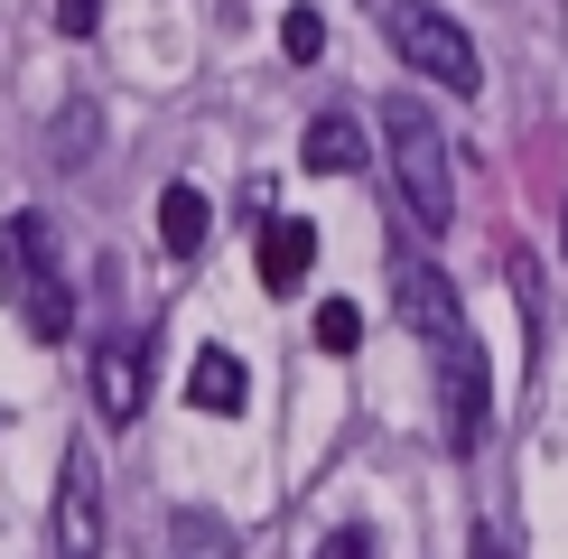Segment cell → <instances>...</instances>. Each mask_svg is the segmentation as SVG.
Wrapping results in <instances>:
<instances>
[{
  "instance_id": "2",
  "label": "cell",
  "mask_w": 568,
  "mask_h": 559,
  "mask_svg": "<svg viewBox=\"0 0 568 559\" xmlns=\"http://www.w3.org/2000/svg\"><path fill=\"white\" fill-rule=\"evenodd\" d=\"M383 140H392V177H400V205H410L419 233H447L457 224V159H447V131L429 103L392 93L383 103Z\"/></svg>"
},
{
  "instance_id": "8",
  "label": "cell",
  "mask_w": 568,
  "mask_h": 559,
  "mask_svg": "<svg viewBox=\"0 0 568 559\" xmlns=\"http://www.w3.org/2000/svg\"><path fill=\"white\" fill-rule=\"evenodd\" d=\"M307 262H317V224H307V215H271L262 224V289L290 298L307 280Z\"/></svg>"
},
{
  "instance_id": "18",
  "label": "cell",
  "mask_w": 568,
  "mask_h": 559,
  "mask_svg": "<svg viewBox=\"0 0 568 559\" xmlns=\"http://www.w3.org/2000/svg\"><path fill=\"white\" fill-rule=\"evenodd\" d=\"M476 559H504V541H494V531H476Z\"/></svg>"
},
{
  "instance_id": "16",
  "label": "cell",
  "mask_w": 568,
  "mask_h": 559,
  "mask_svg": "<svg viewBox=\"0 0 568 559\" xmlns=\"http://www.w3.org/2000/svg\"><path fill=\"white\" fill-rule=\"evenodd\" d=\"M103 29V0H57V38H93Z\"/></svg>"
},
{
  "instance_id": "6",
  "label": "cell",
  "mask_w": 568,
  "mask_h": 559,
  "mask_svg": "<svg viewBox=\"0 0 568 559\" xmlns=\"http://www.w3.org/2000/svg\"><path fill=\"white\" fill-rule=\"evenodd\" d=\"M93 410H103V429H131L140 410H150V336H103L93 345Z\"/></svg>"
},
{
  "instance_id": "7",
  "label": "cell",
  "mask_w": 568,
  "mask_h": 559,
  "mask_svg": "<svg viewBox=\"0 0 568 559\" xmlns=\"http://www.w3.org/2000/svg\"><path fill=\"white\" fill-rule=\"evenodd\" d=\"M438 410H447V448L476 457L485 448V355H476V336L438 345Z\"/></svg>"
},
{
  "instance_id": "15",
  "label": "cell",
  "mask_w": 568,
  "mask_h": 559,
  "mask_svg": "<svg viewBox=\"0 0 568 559\" xmlns=\"http://www.w3.org/2000/svg\"><path fill=\"white\" fill-rule=\"evenodd\" d=\"M84 150H93V103H65L47 131V159H84Z\"/></svg>"
},
{
  "instance_id": "14",
  "label": "cell",
  "mask_w": 568,
  "mask_h": 559,
  "mask_svg": "<svg viewBox=\"0 0 568 559\" xmlns=\"http://www.w3.org/2000/svg\"><path fill=\"white\" fill-rule=\"evenodd\" d=\"M280 57H290V65H317V57H326V19H317V10H290V19H280Z\"/></svg>"
},
{
  "instance_id": "3",
  "label": "cell",
  "mask_w": 568,
  "mask_h": 559,
  "mask_svg": "<svg viewBox=\"0 0 568 559\" xmlns=\"http://www.w3.org/2000/svg\"><path fill=\"white\" fill-rule=\"evenodd\" d=\"M383 38H392V57L410 65V75H429L438 93H457V103L485 84V57H476V38H466L447 10H429V0H392V10H383Z\"/></svg>"
},
{
  "instance_id": "19",
  "label": "cell",
  "mask_w": 568,
  "mask_h": 559,
  "mask_svg": "<svg viewBox=\"0 0 568 559\" xmlns=\"http://www.w3.org/2000/svg\"><path fill=\"white\" fill-rule=\"evenodd\" d=\"M559 224H568V215H559Z\"/></svg>"
},
{
  "instance_id": "10",
  "label": "cell",
  "mask_w": 568,
  "mask_h": 559,
  "mask_svg": "<svg viewBox=\"0 0 568 559\" xmlns=\"http://www.w3.org/2000/svg\"><path fill=\"white\" fill-rule=\"evenodd\" d=\"M205 233H215V205H205V186H159V243L178 252V262H196L205 252Z\"/></svg>"
},
{
  "instance_id": "13",
  "label": "cell",
  "mask_w": 568,
  "mask_h": 559,
  "mask_svg": "<svg viewBox=\"0 0 568 559\" xmlns=\"http://www.w3.org/2000/svg\"><path fill=\"white\" fill-rule=\"evenodd\" d=\"M317 345L326 355H354V345H364V308H354V298H326L317 308Z\"/></svg>"
},
{
  "instance_id": "9",
  "label": "cell",
  "mask_w": 568,
  "mask_h": 559,
  "mask_svg": "<svg viewBox=\"0 0 568 559\" xmlns=\"http://www.w3.org/2000/svg\"><path fill=\"white\" fill-rule=\"evenodd\" d=\"M186 402H196L205 419H233L252 402V373H243V355H233V345H205L196 364H186Z\"/></svg>"
},
{
  "instance_id": "12",
  "label": "cell",
  "mask_w": 568,
  "mask_h": 559,
  "mask_svg": "<svg viewBox=\"0 0 568 559\" xmlns=\"http://www.w3.org/2000/svg\"><path fill=\"white\" fill-rule=\"evenodd\" d=\"M169 541H178V559H233V522H215V512L186 504L178 522H169Z\"/></svg>"
},
{
  "instance_id": "11",
  "label": "cell",
  "mask_w": 568,
  "mask_h": 559,
  "mask_svg": "<svg viewBox=\"0 0 568 559\" xmlns=\"http://www.w3.org/2000/svg\"><path fill=\"white\" fill-rule=\"evenodd\" d=\"M298 159L317 177H354V169H364V122H354V112H317L307 140H298Z\"/></svg>"
},
{
  "instance_id": "4",
  "label": "cell",
  "mask_w": 568,
  "mask_h": 559,
  "mask_svg": "<svg viewBox=\"0 0 568 559\" xmlns=\"http://www.w3.org/2000/svg\"><path fill=\"white\" fill-rule=\"evenodd\" d=\"M47 531H57V559H103V466H93L84 438H65V457H57V512H47Z\"/></svg>"
},
{
  "instance_id": "5",
  "label": "cell",
  "mask_w": 568,
  "mask_h": 559,
  "mask_svg": "<svg viewBox=\"0 0 568 559\" xmlns=\"http://www.w3.org/2000/svg\"><path fill=\"white\" fill-rule=\"evenodd\" d=\"M392 308L410 317V336L429 345V355L466 336V308H457V289H447V280H438V262H419V252H392Z\"/></svg>"
},
{
  "instance_id": "1",
  "label": "cell",
  "mask_w": 568,
  "mask_h": 559,
  "mask_svg": "<svg viewBox=\"0 0 568 559\" xmlns=\"http://www.w3.org/2000/svg\"><path fill=\"white\" fill-rule=\"evenodd\" d=\"M0 298H10V317L29 326L38 345L75 336V280H65V262H57L47 215H0Z\"/></svg>"
},
{
  "instance_id": "17",
  "label": "cell",
  "mask_w": 568,
  "mask_h": 559,
  "mask_svg": "<svg viewBox=\"0 0 568 559\" xmlns=\"http://www.w3.org/2000/svg\"><path fill=\"white\" fill-rule=\"evenodd\" d=\"M317 559H373V531H364V522H345V531H326V541H317Z\"/></svg>"
}]
</instances>
